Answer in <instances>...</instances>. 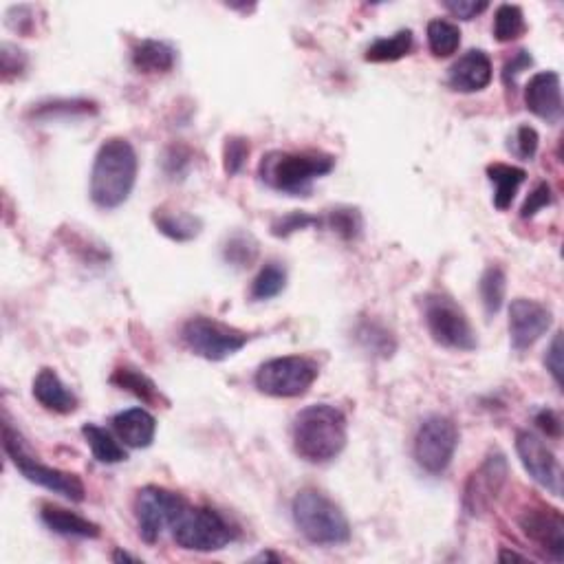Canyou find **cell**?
Returning <instances> with one entry per match:
<instances>
[{"label": "cell", "instance_id": "4dcf8cb0", "mask_svg": "<svg viewBox=\"0 0 564 564\" xmlns=\"http://www.w3.org/2000/svg\"><path fill=\"white\" fill-rule=\"evenodd\" d=\"M287 287V269L282 263L271 260L263 269L258 271V276L252 282V300L265 302L280 296Z\"/></svg>", "mask_w": 564, "mask_h": 564}, {"label": "cell", "instance_id": "d6a6232c", "mask_svg": "<svg viewBox=\"0 0 564 564\" xmlns=\"http://www.w3.org/2000/svg\"><path fill=\"white\" fill-rule=\"evenodd\" d=\"M527 31L525 14L518 5H501L494 14V38L498 42L518 40Z\"/></svg>", "mask_w": 564, "mask_h": 564}, {"label": "cell", "instance_id": "8fae6325", "mask_svg": "<svg viewBox=\"0 0 564 564\" xmlns=\"http://www.w3.org/2000/svg\"><path fill=\"white\" fill-rule=\"evenodd\" d=\"M186 507V498L166 490V487H141L135 498V518L141 540L148 542V545H155L164 534V529L175 525L177 518L186 512Z\"/></svg>", "mask_w": 564, "mask_h": 564}, {"label": "cell", "instance_id": "5b68a950", "mask_svg": "<svg viewBox=\"0 0 564 564\" xmlns=\"http://www.w3.org/2000/svg\"><path fill=\"white\" fill-rule=\"evenodd\" d=\"M3 448L7 457L16 465V470H20V474H23L29 483L45 487V490L60 494L73 503H82L86 498V487L80 476L58 468H49V465H42L38 459L31 457L25 439L20 437V432L14 430L9 421L3 423Z\"/></svg>", "mask_w": 564, "mask_h": 564}, {"label": "cell", "instance_id": "f35d334b", "mask_svg": "<svg viewBox=\"0 0 564 564\" xmlns=\"http://www.w3.org/2000/svg\"><path fill=\"white\" fill-rule=\"evenodd\" d=\"M553 203V192L549 183H538V186L531 190V194L527 197L523 210H520V216L523 219H531V216H536L540 210L549 208Z\"/></svg>", "mask_w": 564, "mask_h": 564}, {"label": "cell", "instance_id": "484cf974", "mask_svg": "<svg viewBox=\"0 0 564 564\" xmlns=\"http://www.w3.org/2000/svg\"><path fill=\"white\" fill-rule=\"evenodd\" d=\"M82 435L86 443H89L93 457L100 463L115 465L128 459L124 446H119V441H115V437L106 428L95 426V423H86V426H82Z\"/></svg>", "mask_w": 564, "mask_h": 564}, {"label": "cell", "instance_id": "8992f818", "mask_svg": "<svg viewBox=\"0 0 564 564\" xmlns=\"http://www.w3.org/2000/svg\"><path fill=\"white\" fill-rule=\"evenodd\" d=\"M423 320H426L432 340L441 344L443 349L470 353L479 346L468 313L448 294H439L437 291V294H428L423 298Z\"/></svg>", "mask_w": 564, "mask_h": 564}, {"label": "cell", "instance_id": "9a60e30c", "mask_svg": "<svg viewBox=\"0 0 564 564\" xmlns=\"http://www.w3.org/2000/svg\"><path fill=\"white\" fill-rule=\"evenodd\" d=\"M518 525L523 534L542 551H547L553 560H564V518L560 509L545 505L527 507L518 516Z\"/></svg>", "mask_w": 564, "mask_h": 564}, {"label": "cell", "instance_id": "4fadbf2b", "mask_svg": "<svg viewBox=\"0 0 564 564\" xmlns=\"http://www.w3.org/2000/svg\"><path fill=\"white\" fill-rule=\"evenodd\" d=\"M516 452L527 474L540 487L553 496H562V470L556 454L538 435L529 430H520L516 435Z\"/></svg>", "mask_w": 564, "mask_h": 564}, {"label": "cell", "instance_id": "7c38bea8", "mask_svg": "<svg viewBox=\"0 0 564 564\" xmlns=\"http://www.w3.org/2000/svg\"><path fill=\"white\" fill-rule=\"evenodd\" d=\"M509 476V463L501 450H492L479 470L470 474L463 490V509L472 518L492 512Z\"/></svg>", "mask_w": 564, "mask_h": 564}, {"label": "cell", "instance_id": "1f68e13d", "mask_svg": "<svg viewBox=\"0 0 564 564\" xmlns=\"http://www.w3.org/2000/svg\"><path fill=\"white\" fill-rule=\"evenodd\" d=\"M258 258V241L252 234L236 232L223 245V260L236 269H247Z\"/></svg>", "mask_w": 564, "mask_h": 564}, {"label": "cell", "instance_id": "f546056e", "mask_svg": "<svg viewBox=\"0 0 564 564\" xmlns=\"http://www.w3.org/2000/svg\"><path fill=\"white\" fill-rule=\"evenodd\" d=\"M479 291H481V300L487 316H496L498 311L503 309L505 302V294H507V274L503 267L498 265H490L481 276L479 282Z\"/></svg>", "mask_w": 564, "mask_h": 564}, {"label": "cell", "instance_id": "5bb4252c", "mask_svg": "<svg viewBox=\"0 0 564 564\" xmlns=\"http://www.w3.org/2000/svg\"><path fill=\"white\" fill-rule=\"evenodd\" d=\"M551 324V309L538 300L516 298L509 305V338L518 353L531 349L551 329Z\"/></svg>", "mask_w": 564, "mask_h": 564}, {"label": "cell", "instance_id": "7dc6e473", "mask_svg": "<svg viewBox=\"0 0 564 564\" xmlns=\"http://www.w3.org/2000/svg\"><path fill=\"white\" fill-rule=\"evenodd\" d=\"M256 560H280V558L274 556V553H263V556H258Z\"/></svg>", "mask_w": 564, "mask_h": 564}, {"label": "cell", "instance_id": "e575fe53", "mask_svg": "<svg viewBox=\"0 0 564 564\" xmlns=\"http://www.w3.org/2000/svg\"><path fill=\"white\" fill-rule=\"evenodd\" d=\"M322 225H324V216L296 210V212L280 216V219L271 223V234H274L276 238H287L296 232L309 230V227H322Z\"/></svg>", "mask_w": 564, "mask_h": 564}, {"label": "cell", "instance_id": "9c48e42d", "mask_svg": "<svg viewBox=\"0 0 564 564\" xmlns=\"http://www.w3.org/2000/svg\"><path fill=\"white\" fill-rule=\"evenodd\" d=\"M181 340L188 349L208 362H223L227 357L243 351L249 342V333L230 327L221 320L208 316H194L181 329Z\"/></svg>", "mask_w": 564, "mask_h": 564}, {"label": "cell", "instance_id": "44dd1931", "mask_svg": "<svg viewBox=\"0 0 564 564\" xmlns=\"http://www.w3.org/2000/svg\"><path fill=\"white\" fill-rule=\"evenodd\" d=\"M111 384L126 390L133 397H137L139 401H144L146 406H170V401L166 399V395L161 393L159 386L150 379L146 373H141L139 368L124 364V366H117L113 375H111Z\"/></svg>", "mask_w": 564, "mask_h": 564}, {"label": "cell", "instance_id": "ee69618b", "mask_svg": "<svg viewBox=\"0 0 564 564\" xmlns=\"http://www.w3.org/2000/svg\"><path fill=\"white\" fill-rule=\"evenodd\" d=\"M536 423L542 432H547V437L558 439L562 435V421L556 415V412L549 410V408H542L538 415H536Z\"/></svg>", "mask_w": 564, "mask_h": 564}, {"label": "cell", "instance_id": "d4e9b609", "mask_svg": "<svg viewBox=\"0 0 564 564\" xmlns=\"http://www.w3.org/2000/svg\"><path fill=\"white\" fill-rule=\"evenodd\" d=\"M91 115H97V104L89 100H51L42 102L29 111V119H34V122H58V119Z\"/></svg>", "mask_w": 564, "mask_h": 564}, {"label": "cell", "instance_id": "ffe728a7", "mask_svg": "<svg viewBox=\"0 0 564 564\" xmlns=\"http://www.w3.org/2000/svg\"><path fill=\"white\" fill-rule=\"evenodd\" d=\"M40 520L45 523L49 531H53V534H58V536H64V538L95 540L102 534L100 525L91 523L89 518L69 512V509H64V507H56V505H42Z\"/></svg>", "mask_w": 564, "mask_h": 564}, {"label": "cell", "instance_id": "603a6c76", "mask_svg": "<svg viewBox=\"0 0 564 564\" xmlns=\"http://www.w3.org/2000/svg\"><path fill=\"white\" fill-rule=\"evenodd\" d=\"M487 179L494 183L496 210L505 212L512 208V201L516 199L520 186L527 181V172L518 166L492 164V166H487Z\"/></svg>", "mask_w": 564, "mask_h": 564}, {"label": "cell", "instance_id": "7a4b0ae2", "mask_svg": "<svg viewBox=\"0 0 564 564\" xmlns=\"http://www.w3.org/2000/svg\"><path fill=\"white\" fill-rule=\"evenodd\" d=\"M139 161L133 144L124 137H111L100 146L91 170V201L100 210L124 205L137 183Z\"/></svg>", "mask_w": 564, "mask_h": 564}, {"label": "cell", "instance_id": "ba28073f", "mask_svg": "<svg viewBox=\"0 0 564 564\" xmlns=\"http://www.w3.org/2000/svg\"><path fill=\"white\" fill-rule=\"evenodd\" d=\"M175 542L186 551L212 553L225 549L236 538V529L210 507H186L172 525Z\"/></svg>", "mask_w": 564, "mask_h": 564}, {"label": "cell", "instance_id": "74e56055", "mask_svg": "<svg viewBox=\"0 0 564 564\" xmlns=\"http://www.w3.org/2000/svg\"><path fill=\"white\" fill-rule=\"evenodd\" d=\"M531 64H534V58H531V53L527 49H520L516 51L512 58H509L505 62V67H503V84L507 86V89H516V82H518V75L527 71Z\"/></svg>", "mask_w": 564, "mask_h": 564}, {"label": "cell", "instance_id": "2e32d148", "mask_svg": "<svg viewBox=\"0 0 564 564\" xmlns=\"http://www.w3.org/2000/svg\"><path fill=\"white\" fill-rule=\"evenodd\" d=\"M525 104L536 117L549 124L562 119V84L556 71H540L525 86Z\"/></svg>", "mask_w": 564, "mask_h": 564}, {"label": "cell", "instance_id": "3957f363", "mask_svg": "<svg viewBox=\"0 0 564 564\" xmlns=\"http://www.w3.org/2000/svg\"><path fill=\"white\" fill-rule=\"evenodd\" d=\"M335 168V157L320 150H269L258 166V177L267 188L307 197L313 181L327 177Z\"/></svg>", "mask_w": 564, "mask_h": 564}, {"label": "cell", "instance_id": "b9f144b4", "mask_svg": "<svg viewBox=\"0 0 564 564\" xmlns=\"http://www.w3.org/2000/svg\"><path fill=\"white\" fill-rule=\"evenodd\" d=\"M443 7H446L454 18L474 20L476 16H481L490 5H487V3H476V0H446V3H443Z\"/></svg>", "mask_w": 564, "mask_h": 564}, {"label": "cell", "instance_id": "60d3db41", "mask_svg": "<svg viewBox=\"0 0 564 564\" xmlns=\"http://www.w3.org/2000/svg\"><path fill=\"white\" fill-rule=\"evenodd\" d=\"M188 166H190V153L186 148H183V146L168 148V153L164 157V168L172 179L186 175Z\"/></svg>", "mask_w": 564, "mask_h": 564}, {"label": "cell", "instance_id": "f1b7e54d", "mask_svg": "<svg viewBox=\"0 0 564 564\" xmlns=\"http://www.w3.org/2000/svg\"><path fill=\"white\" fill-rule=\"evenodd\" d=\"M412 49V31L410 29H399L397 34L388 38L375 40L371 47L366 49V62L384 64V62H397L406 58Z\"/></svg>", "mask_w": 564, "mask_h": 564}, {"label": "cell", "instance_id": "4316f807", "mask_svg": "<svg viewBox=\"0 0 564 564\" xmlns=\"http://www.w3.org/2000/svg\"><path fill=\"white\" fill-rule=\"evenodd\" d=\"M355 338L366 353H373L379 357H390L397 349L395 335L390 333L384 324H379L375 320H362L357 324Z\"/></svg>", "mask_w": 564, "mask_h": 564}, {"label": "cell", "instance_id": "ac0fdd59", "mask_svg": "<svg viewBox=\"0 0 564 564\" xmlns=\"http://www.w3.org/2000/svg\"><path fill=\"white\" fill-rule=\"evenodd\" d=\"M117 439L128 448H150L157 435V419L146 408H128L111 419Z\"/></svg>", "mask_w": 564, "mask_h": 564}, {"label": "cell", "instance_id": "f6af8a7d", "mask_svg": "<svg viewBox=\"0 0 564 564\" xmlns=\"http://www.w3.org/2000/svg\"><path fill=\"white\" fill-rule=\"evenodd\" d=\"M498 560H501V562H509V560L525 562V560H527V556H520V553H516V551H507V549H503V551H501V556H498Z\"/></svg>", "mask_w": 564, "mask_h": 564}, {"label": "cell", "instance_id": "30bf717a", "mask_svg": "<svg viewBox=\"0 0 564 564\" xmlns=\"http://www.w3.org/2000/svg\"><path fill=\"white\" fill-rule=\"evenodd\" d=\"M459 448V428L446 415H430L415 435V461L428 474H443Z\"/></svg>", "mask_w": 564, "mask_h": 564}, {"label": "cell", "instance_id": "52a82bcc", "mask_svg": "<svg viewBox=\"0 0 564 564\" xmlns=\"http://www.w3.org/2000/svg\"><path fill=\"white\" fill-rule=\"evenodd\" d=\"M320 366L305 355H285L274 357L258 366L254 384L263 395L278 399H294L307 395L316 384Z\"/></svg>", "mask_w": 564, "mask_h": 564}, {"label": "cell", "instance_id": "d590c367", "mask_svg": "<svg viewBox=\"0 0 564 564\" xmlns=\"http://www.w3.org/2000/svg\"><path fill=\"white\" fill-rule=\"evenodd\" d=\"M249 141L245 137H227L223 144V170L227 177H236L249 159Z\"/></svg>", "mask_w": 564, "mask_h": 564}, {"label": "cell", "instance_id": "836d02e7", "mask_svg": "<svg viewBox=\"0 0 564 564\" xmlns=\"http://www.w3.org/2000/svg\"><path fill=\"white\" fill-rule=\"evenodd\" d=\"M324 225L338 236H342L344 241H355V238L362 234L364 221L362 214L355 208H338L327 212V216H324Z\"/></svg>", "mask_w": 564, "mask_h": 564}, {"label": "cell", "instance_id": "d6986e66", "mask_svg": "<svg viewBox=\"0 0 564 564\" xmlns=\"http://www.w3.org/2000/svg\"><path fill=\"white\" fill-rule=\"evenodd\" d=\"M34 397L42 408L56 412V415H71V412H75L80 406L78 395L62 382L60 375L53 371V368H42L36 375Z\"/></svg>", "mask_w": 564, "mask_h": 564}, {"label": "cell", "instance_id": "e0dca14e", "mask_svg": "<svg viewBox=\"0 0 564 564\" xmlns=\"http://www.w3.org/2000/svg\"><path fill=\"white\" fill-rule=\"evenodd\" d=\"M492 82V60L481 49H472L452 64L448 71V84L452 91L479 93Z\"/></svg>", "mask_w": 564, "mask_h": 564}, {"label": "cell", "instance_id": "6da1fadb", "mask_svg": "<svg viewBox=\"0 0 564 564\" xmlns=\"http://www.w3.org/2000/svg\"><path fill=\"white\" fill-rule=\"evenodd\" d=\"M291 441L302 461L307 463H329L338 459L349 441V423L344 412L329 404H313L302 408L294 426H291Z\"/></svg>", "mask_w": 564, "mask_h": 564}, {"label": "cell", "instance_id": "bcb514c9", "mask_svg": "<svg viewBox=\"0 0 564 564\" xmlns=\"http://www.w3.org/2000/svg\"><path fill=\"white\" fill-rule=\"evenodd\" d=\"M113 560H115V562H139V558L130 556V553H126V551H119V549L113 553Z\"/></svg>", "mask_w": 564, "mask_h": 564}, {"label": "cell", "instance_id": "8d00e7d4", "mask_svg": "<svg viewBox=\"0 0 564 564\" xmlns=\"http://www.w3.org/2000/svg\"><path fill=\"white\" fill-rule=\"evenodd\" d=\"M538 133H536V128H531V126H518L516 130V135H514V144L509 146L514 150V155L518 159H523V161H529V159H534L536 155V150H538Z\"/></svg>", "mask_w": 564, "mask_h": 564}, {"label": "cell", "instance_id": "7402d4cb", "mask_svg": "<svg viewBox=\"0 0 564 564\" xmlns=\"http://www.w3.org/2000/svg\"><path fill=\"white\" fill-rule=\"evenodd\" d=\"M130 60H133V67L139 73L155 75V73H170L175 69L177 62V51L172 45L164 40H139L130 53Z\"/></svg>", "mask_w": 564, "mask_h": 564}, {"label": "cell", "instance_id": "ab89813d", "mask_svg": "<svg viewBox=\"0 0 564 564\" xmlns=\"http://www.w3.org/2000/svg\"><path fill=\"white\" fill-rule=\"evenodd\" d=\"M0 60H3V78L5 80L14 78V75H20L27 67L25 51H20L18 47L9 45V42H5L3 49H0Z\"/></svg>", "mask_w": 564, "mask_h": 564}, {"label": "cell", "instance_id": "83f0119b", "mask_svg": "<svg viewBox=\"0 0 564 564\" xmlns=\"http://www.w3.org/2000/svg\"><path fill=\"white\" fill-rule=\"evenodd\" d=\"M426 36H428V47L435 58H450L461 47V29L459 25L450 23V20L443 18L430 20Z\"/></svg>", "mask_w": 564, "mask_h": 564}, {"label": "cell", "instance_id": "cb8c5ba5", "mask_svg": "<svg viewBox=\"0 0 564 564\" xmlns=\"http://www.w3.org/2000/svg\"><path fill=\"white\" fill-rule=\"evenodd\" d=\"M153 221L161 234L177 243H188L192 241V238H197L203 230V221L199 219V216L181 212V210L159 208L153 214Z\"/></svg>", "mask_w": 564, "mask_h": 564}, {"label": "cell", "instance_id": "277c9868", "mask_svg": "<svg viewBox=\"0 0 564 564\" xmlns=\"http://www.w3.org/2000/svg\"><path fill=\"white\" fill-rule=\"evenodd\" d=\"M291 516L298 531L313 545L338 547L351 540V523L342 507L320 490H300L291 503Z\"/></svg>", "mask_w": 564, "mask_h": 564}, {"label": "cell", "instance_id": "7bdbcfd3", "mask_svg": "<svg viewBox=\"0 0 564 564\" xmlns=\"http://www.w3.org/2000/svg\"><path fill=\"white\" fill-rule=\"evenodd\" d=\"M545 366H547V371L551 373L553 382L562 386V333H556V338H553L551 346L547 349Z\"/></svg>", "mask_w": 564, "mask_h": 564}]
</instances>
